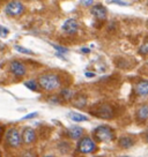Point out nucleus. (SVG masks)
Returning <instances> with one entry per match:
<instances>
[{"instance_id":"1","label":"nucleus","mask_w":148,"mask_h":157,"mask_svg":"<svg viewBox=\"0 0 148 157\" xmlns=\"http://www.w3.org/2000/svg\"><path fill=\"white\" fill-rule=\"evenodd\" d=\"M38 86L46 91H52L59 88L61 86V81L57 74L48 73L43 74L38 78Z\"/></svg>"},{"instance_id":"2","label":"nucleus","mask_w":148,"mask_h":157,"mask_svg":"<svg viewBox=\"0 0 148 157\" xmlns=\"http://www.w3.org/2000/svg\"><path fill=\"white\" fill-rule=\"evenodd\" d=\"M93 136L95 141L97 142H110L115 139V133L111 127H109L107 125H102L95 128V131L93 132Z\"/></svg>"},{"instance_id":"3","label":"nucleus","mask_w":148,"mask_h":157,"mask_svg":"<svg viewBox=\"0 0 148 157\" xmlns=\"http://www.w3.org/2000/svg\"><path fill=\"white\" fill-rule=\"evenodd\" d=\"M92 114L102 119H110L114 117V108L110 104H99L94 109H92Z\"/></svg>"},{"instance_id":"4","label":"nucleus","mask_w":148,"mask_h":157,"mask_svg":"<svg viewBox=\"0 0 148 157\" xmlns=\"http://www.w3.org/2000/svg\"><path fill=\"white\" fill-rule=\"evenodd\" d=\"M76 149L81 154H90V152H94L97 149V147H96V143L92 137L84 136L78 142Z\"/></svg>"},{"instance_id":"5","label":"nucleus","mask_w":148,"mask_h":157,"mask_svg":"<svg viewBox=\"0 0 148 157\" xmlns=\"http://www.w3.org/2000/svg\"><path fill=\"white\" fill-rule=\"evenodd\" d=\"M6 141H7V144L12 148H18L22 143V136L16 128H10L6 134Z\"/></svg>"},{"instance_id":"6","label":"nucleus","mask_w":148,"mask_h":157,"mask_svg":"<svg viewBox=\"0 0 148 157\" xmlns=\"http://www.w3.org/2000/svg\"><path fill=\"white\" fill-rule=\"evenodd\" d=\"M5 12L10 16H19L25 12V6L20 1H10L6 5Z\"/></svg>"},{"instance_id":"7","label":"nucleus","mask_w":148,"mask_h":157,"mask_svg":"<svg viewBox=\"0 0 148 157\" xmlns=\"http://www.w3.org/2000/svg\"><path fill=\"white\" fill-rule=\"evenodd\" d=\"M63 30L66 34L73 35L79 30V23L75 19H68L66 20L63 25Z\"/></svg>"},{"instance_id":"8","label":"nucleus","mask_w":148,"mask_h":157,"mask_svg":"<svg viewBox=\"0 0 148 157\" xmlns=\"http://www.w3.org/2000/svg\"><path fill=\"white\" fill-rule=\"evenodd\" d=\"M10 72L14 74L15 76H23L27 72V69H25V66L21 61L19 60H14V61H12L10 65Z\"/></svg>"},{"instance_id":"9","label":"nucleus","mask_w":148,"mask_h":157,"mask_svg":"<svg viewBox=\"0 0 148 157\" xmlns=\"http://www.w3.org/2000/svg\"><path fill=\"white\" fill-rule=\"evenodd\" d=\"M134 91L140 97L148 96V80H140L134 86Z\"/></svg>"},{"instance_id":"10","label":"nucleus","mask_w":148,"mask_h":157,"mask_svg":"<svg viewBox=\"0 0 148 157\" xmlns=\"http://www.w3.org/2000/svg\"><path fill=\"white\" fill-rule=\"evenodd\" d=\"M35 139H36V133L34 129L30 127H25L22 132V142L25 144H30L34 142Z\"/></svg>"},{"instance_id":"11","label":"nucleus","mask_w":148,"mask_h":157,"mask_svg":"<svg viewBox=\"0 0 148 157\" xmlns=\"http://www.w3.org/2000/svg\"><path fill=\"white\" fill-rule=\"evenodd\" d=\"M92 14L94 15L97 20H103L107 19V15H108V12H107V8L102 5H95L93 8H92Z\"/></svg>"},{"instance_id":"12","label":"nucleus","mask_w":148,"mask_h":157,"mask_svg":"<svg viewBox=\"0 0 148 157\" xmlns=\"http://www.w3.org/2000/svg\"><path fill=\"white\" fill-rule=\"evenodd\" d=\"M135 117L138 121H146L148 119V104L140 105L135 112Z\"/></svg>"},{"instance_id":"13","label":"nucleus","mask_w":148,"mask_h":157,"mask_svg":"<svg viewBox=\"0 0 148 157\" xmlns=\"http://www.w3.org/2000/svg\"><path fill=\"white\" fill-rule=\"evenodd\" d=\"M134 143H135V141H134L133 137L127 136V135H126V136H122L118 141V144L122 148H124V149H128V148H131Z\"/></svg>"},{"instance_id":"14","label":"nucleus","mask_w":148,"mask_h":157,"mask_svg":"<svg viewBox=\"0 0 148 157\" xmlns=\"http://www.w3.org/2000/svg\"><path fill=\"white\" fill-rule=\"evenodd\" d=\"M67 133L72 139H80L84 135V128L79 126H73L67 131Z\"/></svg>"},{"instance_id":"15","label":"nucleus","mask_w":148,"mask_h":157,"mask_svg":"<svg viewBox=\"0 0 148 157\" xmlns=\"http://www.w3.org/2000/svg\"><path fill=\"white\" fill-rule=\"evenodd\" d=\"M69 118L75 121V123H79V121H86V120H88V118L84 116V114H81V113H78V112H69Z\"/></svg>"},{"instance_id":"16","label":"nucleus","mask_w":148,"mask_h":157,"mask_svg":"<svg viewBox=\"0 0 148 157\" xmlns=\"http://www.w3.org/2000/svg\"><path fill=\"white\" fill-rule=\"evenodd\" d=\"M60 95H61V97L64 98L65 101H71V99H73L74 98V91L68 88L63 89L61 93H60Z\"/></svg>"},{"instance_id":"17","label":"nucleus","mask_w":148,"mask_h":157,"mask_svg":"<svg viewBox=\"0 0 148 157\" xmlns=\"http://www.w3.org/2000/svg\"><path fill=\"white\" fill-rule=\"evenodd\" d=\"M86 103H87V98L84 95H80V96H78L74 99V105L78 106V108H84Z\"/></svg>"},{"instance_id":"18","label":"nucleus","mask_w":148,"mask_h":157,"mask_svg":"<svg viewBox=\"0 0 148 157\" xmlns=\"http://www.w3.org/2000/svg\"><path fill=\"white\" fill-rule=\"evenodd\" d=\"M25 86L27 87L28 89H30V90H33V91H37L38 90V83L36 82V81H27L25 83Z\"/></svg>"},{"instance_id":"19","label":"nucleus","mask_w":148,"mask_h":157,"mask_svg":"<svg viewBox=\"0 0 148 157\" xmlns=\"http://www.w3.org/2000/svg\"><path fill=\"white\" fill-rule=\"evenodd\" d=\"M139 53L141 56H148V40L143 42V44L139 49Z\"/></svg>"},{"instance_id":"20","label":"nucleus","mask_w":148,"mask_h":157,"mask_svg":"<svg viewBox=\"0 0 148 157\" xmlns=\"http://www.w3.org/2000/svg\"><path fill=\"white\" fill-rule=\"evenodd\" d=\"M15 49H16V51L21 52V53H25V54H34V52H33L31 50L25 49V48H23V46H20V45H15Z\"/></svg>"},{"instance_id":"21","label":"nucleus","mask_w":148,"mask_h":157,"mask_svg":"<svg viewBox=\"0 0 148 157\" xmlns=\"http://www.w3.org/2000/svg\"><path fill=\"white\" fill-rule=\"evenodd\" d=\"M110 2L116 4V5H120V6H128L130 5V4L126 2V1H119V0H112V1H110Z\"/></svg>"},{"instance_id":"22","label":"nucleus","mask_w":148,"mask_h":157,"mask_svg":"<svg viewBox=\"0 0 148 157\" xmlns=\"http://www.w3.org/2000/svg\"><path fill=\"white\" fill-rule=\"evenodd\" d=\"M53 48L57 50V51L61 52V53H66V52H67V49H66V48H63V46H59V45H53Z\"/></svg>"},{"instance_id":"23","label":"nucleus","mask_w":148,"mask_h":157,"mask_svg":"<svg viewBox=\"0 0 148 157\" xmlns=\"http://www.w3.org/2000/svg\"><path fill=\"white\" fill-rule=\"evenodd\" d=\"M7 34H8V30L6 28H0V36L5 37V36H7Z\"/></svg>"},{"instance_id":"24","label":"nucleus","mask_w":148,"mask_h":157,"mask_svg":"<svg viewBox=\"0 0 148 157\" xmlns=\"http://www.w3.org/2000/svg\"><path fill=\"white\" fill-rule=\"evenodd\" d=\"M37 114H38L37 112H33V113H30V114H27V116H25V117H23V119H31V118L36 117Z\"/></svg>"},{"instance_id":"25","label":"nucleus","mask_w":148,"mask_h":157,"mask_svg":"<svg viewBox=\"0 0 148 157\" xmlns=\"http://www.w3.org/2000/svg\"><path fill=\"white\" fill-rule=\"evenodd\" d=\"M23 157H37V155L33 151H27L25 155H23Z\"/></svg>"},{"instance_id":"26","label":"nucleus","mask_w":148,"mask_h":157,"mask_svg":"<svg viewBox=\"0 0 148 157\" xmlns=\"http://www.w3.org/2000/svg\"><path fill=\"white\" fill-rule=\"evenodd\" d=\"M93 2L94 1H92V0H88V1H82V4L86 6H89V5H93Z\"/></svg>"},{"instance_id":"27","label":"nucleus","mask_w":148,"mask_h":157,"mask_svg":"<svg viewBox=\"0 0 148 157\" xmlns=\"http://www.w3.org/2000/svg\"><path fill=\"white\" fill-rule=\"evenodd\" d=\"M86 76H88V78H93V76H95L94 73H89V72H87L86 73Z\"/></svg>"},{"instance_id":"28","label":"nucleus","mask_w":148,"mask_h":157,"mask_svg":"<svg viewBox=\"0 0 148 157\" xmlns=\"http://www.w3.org/2000/svg\"><path fill=\"white\" fill-rule=\"evenodd\" d=\"M82 52H84V53H88L89 49H87V48H84V49H82Z\"/></svg>"},{"instance_id":"29","label":"nucleus","mask_w":148,"mask_h":157,"mask_svg":"<svg viewBox=\"0 0 148 157\" xmlns=\"http://www.w3.org/2000/svg\"><path fill=\"white\" fill-rule=\"evenodd\" d=\"M145 140L148 142V129H147V132H146V135H145Z\"/></svg>"},{"instance_id":"30","label":"nucleus","mask_w":148,"mask_h":157,"mask_svg":"<svg viewBox=\"0 0 148 157\" xmlns=\"http://www.w3.org/2000/svg\"><path fill=\"white\" fill-rule=\"evenodd\" d=\"M45 157H53V156H45Z\"/></svg>"},{"instance_id":"31","label":"nucleus","mask_w":148,"mask_h":157,"mask_svg":"<svg viewBox=\"0 0 148 157\" xmlns=\"http://www.w3.org/2000/svg\"><path fill=\"white\" fill-rule=\"evenodd\" d=\"M0 132H1V126H0Z\"/></svg>"},{"instance_id":"32","label":"nucleus","mask_w":148,"mask_h":157,"mask_svg":"<svg viewBox=\"0 0 148 157\" xmlns=\"http://www.w3.org/2000/svg\"><path fill=\"white\" fill-rule=\"evenodd\" d=\"M0 157H1V152H0Z\"/></svg>"},{"instance_id":"33","label":"nucleus","mask_w":148,"mask_h":157,"mask_svg":"<svg viewBox=\"0 0 148 157\" xmlns=\"http://www.w3.org/2000/svg\"><path fill=\"white\" fill-rule=\"evenodd\" d=\"M147 5H148V1H147Z\"/></svg>"},{"instance_id":"34","label":"nucleus","mask_w":148,"mask_h":157,"mask_svg":"<svg viewBox=\"0 0 148 157\" xmlns=\"http://www.w3.org/2000/svg\"><path fill=\"white\" fill-rule=\"evenodd\" d=\"M125 157H127V156H125Z\"/></svg>"},{"instance_id":"35","label":"nucleus","mask_w":148,"mask_h":157,"mask_svg":"<svg viewBox=\"0 0 148 157\" xmlns=\"http://www.w3.org/2000/svg\"><path fill=\"white\" fill-rule=\"evenodd\" d=\"M0 28H1V27H0Z\"/></svg>"},{"instance_id":"36","label":"nucleus","mask_w":148,"mask_h":157,"mask_svg":"<svg viewBox=\"0 0 148 157\" xmlns=\"http://www.w3.org/2000/svg\"><path fill=\"white\" fill-rule=\"evenodd\" d=\"M147 23H148V22H147Z\"/></svg>"}]
</instances>
